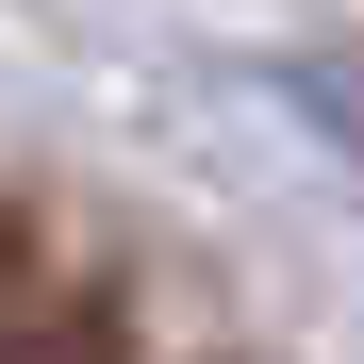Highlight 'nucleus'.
Wrapping results in <instances>:
<instances>
[{
	"instance_id": "obj_1",
	"label": "nucleus",
	"mask_w": 364,
	"mask_h": 364,
	"mask_svg": "<svg viewBox=\"0 0 364 364\" xmlns=\"http://www.w3.org/2000/svg\"><path fill=\"white\" fill-rule=\"evenodd\" d=\"M133 331H116V298H83L67 265H50V232L0 199V364H116Z\"/></svg>"
},
{
	"instance_id": "obj_2",
	"label": "nucleus",
	"mask_w": 364,
	"mask_h": 364,
	"mask_svg": "<svg viewBox=\"0 0 364 364\" xmlns=\"http://www.w3.org/2000/svg\"><path fill=\"white\" fill-rule=\"evenodd\" d=\"M282 100H298V116H315V133L364 166V50H298V67H282Z\"/></svg>"
}]
</instances>
